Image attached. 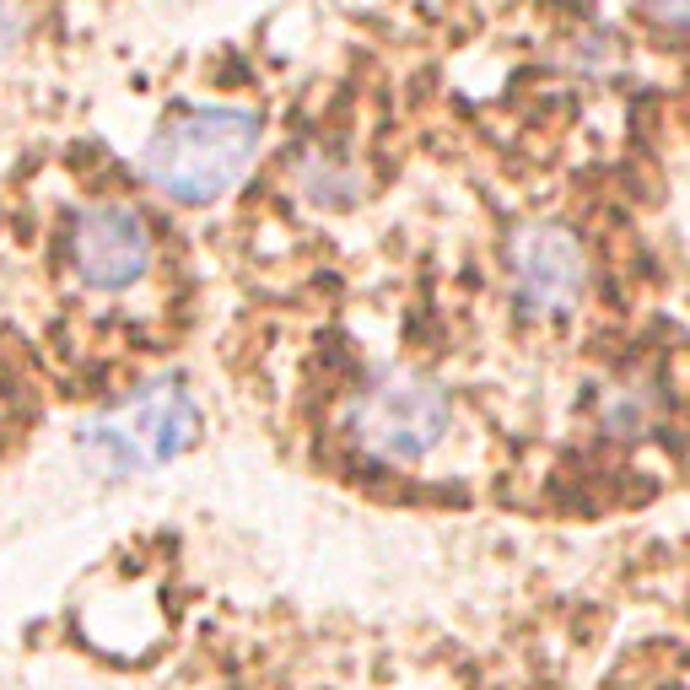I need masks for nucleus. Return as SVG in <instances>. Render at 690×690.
I'll list each match as a JSON object with an SVG mask.
<instances>
[{
  "label": "nucleus",
  "instance_id": "f257e3e1",
  "mask_svg": "<svg viewBox=\"0 0 690 690\" xmlns=\"http://www.w3.org/2000/svg\"><path fill=\"white\" fill-rule=\"evenodd\" d=\"M259 152V114L248 109H184L152 135L146 178L178 205L222 200Z\"/></svg>",
  "mask_w": 690,
  "mask_h": 690
},
{
  "label": "nucleus",
  "instance_id": "f03ea898",
  "mask_svg": "<svg viewBox=\"0 0 690 690\" xmlns=\"http://www.w3.org/2000/svg\"><path fill=\"white\" fill-rule=\"evenodd\" d=\"M447 421H453V405H447V394L432 378L389 372L372 389H362V400L351 405L346 432L378 464H415V459H426L432 447L443 443Z\"/></svg>",
  "mask_w": 690,
  "mask_h": 690
},
{
  "label": "nucleus",
  "instance_id": "7ed1b4c3",
  "mask_svg": "<svg viewBox=\"0 0 690 690\" xmlns=\"http://www.w3.org/2000/svg\"><path fill=\"white\" fill-rule=\"evenodd\" d=\"M195 426L200 415L189 405L184 389L173 383H157L146 394H135L130 405L109 410L103 421L86 426L82 447H92L97 459H109V470H152V464H167L173 453L195 443Z\"/></svg>",
  "mask_w": 690,
  "mask_h": 690
},
{
  "label": "nucleus",
  "instance_id": "20e7f679",
  "mask_svg": "<svg viewBox=\"0 0 690 690\" xmlns=\"http://www.w3.org/2000/svg\"><path fill=\"white\" fill-rule=\"evenodd\" d=\"M513 302L524 308L528 319H562L571 302L583 297L588 281V259L577 233L562 222H528L513 233Z\"/></svg>",
  "mask_w": 690,
  "mask_h": 690
},
{
  "label": "nucleus",
  "instance_id": "39448f33",
  "mask_svg": "<svg viewBox=\"0 0 690 690\" xmlns=\"http://www.w3.org/2000/svg\"><path fill=\"white\" fill-rule=\"evenodd\" d=\"M71 265L97 291H124L152 265V233L130 205H86L71 227Z\"/></svg>",
  "mask_w": 690,
  "mask_h": 690
},
{
  "label": "nucleus",
  "instance_id": "423d86ee",
  "mask_svg": "<svg viewBox=\"0 0 690 690\" xmlns=\"http://www.w3.org/2000/svg\"><path fill=\"white\" fill-rule=\"evenodd\" d=\"M291 173H297V189H302L308 200H319V205L357 200V178H351V167L340 163V157H329V152H302V157L291 163Z\"/></svg>",
  "mask_w": 690,
  "mask_h": 690
},
{
  "label": "nucleus",
  "instance_id": "0eeeda50",
  "mask_svg": "<svg viewBox=\"0 0 690 690\" xmlns=\"http://www.w3.org/2000/svg\"><path fill=\"white\" fill-rule=\"evenodd\" d=\"M605 421L615 426V432H642L652 421V400H642V383H626V389H615L609 394V405H605Z\"/></svg>",
  "mask_w": 690,
  "mask_h": 690
},
{
  "label": "nucleus",
  "instance_id": "6e6552de",
  "mask_svg": "<svg viewBox=\"0 0 690 690\" xmlns=\"http://www.w3.org/2000/svg\"><path fill=\"white\" fill-rule=\"evenodd\" d=\"M17 39H22V17H17L11 0H0V60L17 49Z\"/></svg>",
  "mask_w": 690,
  "mask_h": 690
},
{
  "label": "nucleus",
  "instance_id": "1a4fd4ad",
  "mask_svg": "<svg viewBox=\"0 0 690 690\" xmlns=\"http://www.w3.org/2000/svg\"><path fill=\"white\" fill-rule=\"evenodd\" d=\"M648 11L658 22H669V28H680V11H686V0H648Z\"/></svg>",
  "mask_w": 690,
  "mask_h": 690
}]
</instances>
